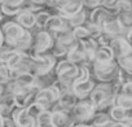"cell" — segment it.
Instances as JSON below:
<instances>
[{
  "label": "cell",
  "instance_id": "obj_1",
  "mask_svg": "<svg viewBox=\"0 0 132 127\" xmlns=\"http://www.w3.org/2000/svg\"><path fill=\"white\" fill-rule=\"evenodd\" d=\"M114 91L111 83H98L89 92L88 99L93 104L96 110H106L110 105H113Z\"/></svg>",
  "mask_w": 132,
  "mask_h": 127
},
{
  "label": "cell",
  "instance_id": "obj_2",
  "mask_svg": "<svg viewBox=\"0 0 132 127\" xmlns=\"http://www.w3.org/2000/svg\"><path fill=\"white\" fill-rule=\"evenodd\" d=\"M96 82L91 78V72L88 66L84 65H79V77L74 81L71 91L74 92V95L77 96L78 100H83L87 99L89 92L95 88Z\"/></svg>",
  "mask_w": 132,
  "mask_h": 127
},
{
  "label": "cell",
  "instance_id": "obj_3",
  "mask_svg": "<svg viewBox=\"0 0 132 127\" xmlns=\"http://www.w3.org/2000/svg\"><path fill=\"white\" fill-rule=\"evenodd\" d=\"M91 66H92L93 77L101 83H110L115 78L117 72H118V65H117L115 60L109 61V62L93 61L91 64Z\"/></svg>",
  "mask_w": 132,
  "mask_h": 127
},
{
  "label": "cell",
  "instance_id": "obj_4",
  "mask_svg": "<svg viewBox=\"0 0 132 127\" xmlns=\"http://www.w3.org/2000/svg\"><path fill=\"white\" fill-rule=\"evenodd\" d=\"M32 34V44H31V49L27 53H44L48 52L51 49V47L54 43V39L51 34H48L44 30H38L36 27H34L32 30H30Z\"/></svg>",
  "mask_w": 132,
  "mask_h": 127
},
{
  "label": "cell",
  "instance_id": "obj_5",
  "mask_svg": "<svg viewBox=\"0 0 132 127\" xmlns=\"http://www.w3.org/2000/svg\"><path fill=\"white\" fill-rule=\"evenodd\" d=\"M34 60V75H43L47 73H51L54 69L56 58L49 53H29Z\"/></svg>",
  "mask_w": 132,
  "mask_h": 127
},
{
  "label": "cell",
  "instance_id": "obj_6",
  "mask_svg": "<svg viewBox=\"0 0 132 127\" xmlns=\"http://www.w3.org/2000/svg\"><path fill=\"white\" fill-rule=\"evenodd\" d=\"M70 112L75 123H87L91 119V117L95 114L96 109L91 102V100L87 97L83 100H78Z\"/></svg>",
  "mask_w": 132,
  "mask_h": 127
},
{
  "label": "cell",
  "instance_id": "obj_7",
  "mask_svg": "<svg viewBox=\"0 0 132 127\" xmlns=\"http://www.w3.org/2000/svg\"><path fill=\"white\" fill-rule=\"evenodd\" d=\"M0 30H2L3 33V38H4V45L8 47V48H12L16 45V43L22 38L25 30L17 25L13 20L8 21V22H4L3 26L0 27Z\"/></svg>",
  "mask_w": 132,
  "mask_h": 127
},
{
  "label": "cell",
  "instance_id": "obj_8",
  "mask_svg": "<svg viewBox=\"0 0 132 127\" xmlns=\"http://www.w3.org/2000/svg\"><path fill=\"white\" fill-rule=\"evenodd\" d=\"M74 118L71 115L70 110L61 109L57 104H54L51 108V122L49 124L52 127H73Z\"/></svg>",
  "mask_w": 132,
  "mask_h": 127
},
{
  "label": "cell",
  "instance_id": "obj_9",
  "mask_svg": "<svg viewBox=\"0 0 132 127\" xmlns=\"http://www.w3.org/2000/svg\"><path fill=\"white\" fill-rule=\"evenodd\" d=\"M58 96H60V90L56 87V84H52L49 87L38 90L36 93H35V100L34 101L43 105L45 109H51L57 102Z\"/></svg>",
  "mask_w": 132,
  "mask_h": 127
},
{
  "label": "cell",
  "instance_id": "obj_10",
  "mask_svg": "<svg viewBox=\"0 0 132 127\" xmlns=\"http://www.w3.org/2000/svg\"><path fill=\"white\" fill-rule=\"evenodd\" d=\"M65 58L68 61H70V62H73V64H75V65L88 66V64L86 61V53H84L83 43L79 42V40H75V43L68 48V52H66V54H65Z\"/></svg>",
  "mask_w": 132,
  "mask_h": 127
},
{
  "label": "cell",
  "instance_id": "obj_11",
  "mask_svg": "<svg viewBox=\"0 0 132 127\" xmlns=\"http://www.w3.org/2000/svg\"><path fill=\"white\" fill-rule=\"evenodd\" d=\"M9 117L13 121L14 127H34L35 126V119L27 113L26 108H14Z\"/></svg>",
  "mask_w": 132,
  "mask_h": 127
},
{
  "label": "cell",
  "instance_id": "obj_12",
  "mask_svg": "<svg viewBox=\"0 0 132 127\" xmlns=\"http://www.w3.org/2000/svg\"><path fill=\"white\" fill-rule=\"evenodd\" d=\"M114 17H115V14L113 12H110L109 9H106V8H104V7L100 5V7H97V8H95V9H92L89 12L88 21L91 23H93V25H96V26H98V27L102 29V26L108 21H110L111 18H114Z\"/></svg>",
  "mask_w": 132,
  "mask_h": 127
},
{
  "label": "cell",
  "instance_id": "obj_13",
  "mask_svg": "<svg viewBox=\"0 0 132 127\" xmlns=\"http://www.w3.org/2000/svg\"><path fill=\"white\" fill-rule=\"evenodd\" d=\"M110 49L114 54V58H119L127 54H132V45L129 42L124 39V36H115L110 43Z\"/></svg>",
  "mask_w": 132,
  "mask_h": 127
},
{
  "label": "cell",
  "instance_id": "obj_14",
  "mask_svg": "<svg viewBox=\"0 0 132 127\" xmlns=\"http://www.w3.org/2000/svg\"><path fill=\"white\" fill-rule=\"evenodd\" d=\"M13 21L20 25L23 30H32L35 27V16H34V12H30V11H20Z\"/></svg>",
  "mask_w": 132,
  "mask_h": 127
},
{
  "label": "cell",
  "instance_id": "obj_15",
  "mask_svg": "<svg viewBox=\"0 0 132 127\" xmlns=\"http://www.w3.org/2000/svg\"><path fill=\"white\" fill-rule=\"evenodd\" d=\"M66 25H68V23H66V21L56 13V14H51V16H49V18L47 20V22H45L43 30L47 31L48 34H51V35L53 36L54 33H57L58 30L63 29Z\"/></svg>",
  "mask_w": 132,
  "mask_h": 127
},
{
  "label": "cell",
  "instance_id": "obj_16",
  "mask_svg": "<svg viewBox=\"0 0 132 127\" xmlns=\"http://www.w3.org/2000/svg\"><path fill=\"white\" fill-rule=\"evenodd\" d=\"M82 9H83V4H82L80 0H69L68 4H66L63 8H61L60 11H57V14L66 21L69 17L74 16L75 13L80 12Z\"/></svg>",
  "mask_w": 132,
  "mask_h": 127
},
{
  "label": "cell",
  "instance_id": "obj_17",
  "mask_svg": "<svg viewBox=\"0 0 132 127\" xmlns=\"http://www.w3.org/2000/svg\"><path fill=\"white\" fill-rule=\"evenodd\" d=\"M66 23H68V22H66ZM53 39H54L56 42L63 44L65 47H68V48L75 43V39H74V36H73L71 27H70L69 25H66L63 29H61V30H58L57 33H54V34H53Z\"/></svg>",
  "mask_w": 132,
  "mask_h": 127
},
{
  "label": "cell",
  "instance_id": "obj_18",
  "mask_svg": "<svg viewBox=\"0 0 132 127\" xmlns=\"http://www.w3.org/2000/svg\"><path fill=\"white\" fill-rule=\"evenodd\" d=\"M78 99L77 96L74 95V92L70 90V91H63V92H60V96L57 99V105L61 108V109H65V110H71L73 106L77 104Z\"/></svg>",
  "mask_w": 132,
  "mask_h": 127
},
{
  "label": "cell",
  "instance_id": "obj_19",
  "mask_svg": "<svg viewBox=\"0 0 132 127\" xmlns=\"http://www.w3.org/2000/svg\"><path fill=\"white\" fill-rule=\"evenodd\" d=\"M102 31H105V33H108L109 35H111V36L115 38V36H122L126 30L122 27L120 22L117 20V16H115L114 18H111L110 21H108V22L102 26Z\"/></svg>",
  "mask_w": 132,
  "mask_h": 127
},
{
  "label": "cell",
  "instance_id": "obj_20",
  "mask_svg": "<svg viewBox=\"0 0 132 127\" xmlns=\"http://www.w3.org/2000/svg\"><path fill=\"white\" fill-rule=\"evenodd\" d=\"M83 43V48H84V53H86V61L88 64V66H91V64L93 62V58H95V52L97 49V43L95 39L92 38H87L84 40H82Z\"/></svg>",
  "mask_w": 132,
  "mask_h": 127
},
{
  "label": "cell",
  "instance_id": "obj_21",
  "mask_svg": "<svg viewBox=\"0 0 132 127\" xmlns=\"http://www.w3.org/2000/svg\"><path fill=\"white\" fill-rule=\"evenodd\" d=\"M31 44H32V34H31L30 30H25L22 38L16 43V45L13 47V49H16L18 52L27 53L31 49Z\"/></svg>",
  "mask_w": 132,
  "mask_h": 127
},
{
  "label": "cell",
  "instance_id": "obj_22",
  "mask_svg": "<svg viewBox=\"0 0 132 127\" xmlns=\"http://www.w3.org/2000/svg\"><path fill=\"white\" fill-rule=\"evenodd\" d=\"M106 113L109 114L111 121H114V122H123L131 114V110L128 112V110H126V109H123V108H120L118 105H110L108 108Z\"/></svg>",
  "mask_w": 132,
  "mask_h": 127
},
{
  "label": "cell",
  "instance_id": "obj_23",
  "mask_svg": "<svg viewBox=\"0 0 132 127\" xmlns=\"http://www.w3.org/2000/svg\"><path fill=\"white\" fill-rule=\"evenodd\" d=\"M115 60L114 58V54L110 49V47L108 45H98L96 52H95V58L93 61H97V62H109V61H113Z\"/></svg>",
  "mask_w": 132,
  "mask_h": 127
},
{
  "label": "cell",
  "instance_id": "obj_24",
  "mask_svg": "<svg viewBox=\"0 0 132 127\" xmlns=\"http://www.w3.org/2000/svg\"><path fill=\"white\" fill-rule=\"evenodd\" d=\"M109 121H110V117H109V114L105 110H96L95 114L91 117V119L87 123H89L92 127H102Z\"/></svg>",
  "mask_w": 132,
  "mask_h": 127
},
{
  "label": "cell",
  "instance_id": "obj_25",
  "mask_svg": "<svg viewBox=\"0 0 132 127\" xmlns=\"http://www.w3.org/2000/svg\"><path fill=\"white\" fill-rule=\"evenodd\" d=\"M87 18H88L87 9H84V8H83L80 12H78V13H75L74 16L69 17L68 20H66V22H68V25H69L71 29H74V27H78V26L84 25V23H86V21H87Z\"/></svg>",
  "mask_w": 132,
  "mask_h": 127
},
{
  "label": "cell",
  "instance_id": "obj_26",
  "mask_svg": "<svg viewBox=\"0 0 132 127\" xmlns=\"http://www.w3.org/2000/svg\"><path fill=\"white\" fill-rule=\"evenodd\" d=\"M113 105H118L126 110H132V97L122 95V93H117L113 97Z\"/></svg>",
  "mask_w": 132,
  "mask_h": 127
},
{
  "label": "cell",
  "instance_id": "obj_27",
  "mask_svg": "<svg viewBox=\"0 0 132 127\" xmlns=\"http://www.w3.org/2000/svg\"><path fill=\"white\" fill-rule=\"evenodd\" d=\"M115 62H117L119 69H122L127 74L132 75V54H127V56L115 58Z\"/></svg>",
  "mask_w": 132,
  "mask_h": 127
},
{
  "label": "cell",
  "instance_id": "obj_28",
  "mask_svg": "<svg viewBox=\"0 0 132 127\" xmlns=\"http://www.w3.org/2000/svg\"><path fill=\"white\" fill-rule=\"evenodd\" d=\"M52 13L49 11H45V9H40L38 12H34V16H35V27L38 30H43L47 20L49 18Z\"/></svg>",
  "mask_w": 132,
  "mask_h": 127
},
{
  "label": "cell",
  "instance_id": "obj_29",
  "mask_svg": "<svg viewBox=\"0 0 132 127\" xmlns=\"http://www.w3.org/2000/svg\"><path fill=\"white\" fill-rule=\"evenodd\" d=\"M14 82H17L21 86L25 87H34V82H35V75L30 74V73H21L18 74L14 79H12Z\"/></svg>",
  "mask_w": 132,
  "mask_h": 127
},
{
  "label": "cell",
  "instance_id": "obj_30",
  "mask_svg": "<svg viewBox=\"0 0 132 127\" xmlns=\"http://www.w3.org/2000/svg\"><path fill=\"white\" fill-rule=\"evenodd\" d=\"M54 58H61V57H65V54H66V52H68V47H65L63 44H61V43H58V42H56L54 40V43H53V45L51 47V49L48 51Z\"/></svg>",
  "mask_w": 132,
  "mask_h": 127
},
{
  "label": "cell",
  "instance_id": "obj_31",
  "mask_svg": "<svg viewBox=\"0 0 132 127\" xmlns=\"http://www.w3.org/2000/svg\"><path fill=\"white\" fill-rule=\"evenodd\" d=\"M129 12H132L131 0H117V3H115V13L117 14L129 13Z\"/></svg>",
  "mask_w": 132,
  "mask_h": 127
},
{
  "label": "cell",
  "instance_id": "obj_32",
  "mask_svg": "<svg viewBox=\"0 0 132 127\" xmlns=\"http://www.w3.org/2000/svg\"><path fill=\"white\" fill-rule=\"evenodd\" d=\"M71 31H73V36H74L75 40L82 42V40H84V39H87V38H91V36H89V33H88V30H87V27H86V25L74 27V29H71Z\"/></svg>",
  "mask_w": 132,
  "mask_h": 127
},
{
  "label": "cell",
  "instance_id": "obj_33",
  "mask_svg": "<svg viewBox=\"0 0 132 127\" xmlns=\"http://www.w3.org/2000/svg\"><path fill=\"white\" fill-rule=\"evenodd\" d=\"M12 81V69L7 64H0V83H8Z\"/></svg>",
  "mask_w": 132,
  "mask_h": 127
},
{
  "label": "cell",
  "instance_id": "obj_34",
  "mask_svg": "<svg viewBox=\"0 0 132 127\" xmlns=\"http://www.w3.org/2000/svg\"><path fill=\"white\" fill-rule=\"evenodd\" d=\"M117 20L120 22V25H122V27H123L124 30L132 29V12L117 14Z\"/></svg>",
  "mask_w": 132,
  "mask_h": 127
},
{
  "label": "cell",
  "instance_id": "obj_35",
  "mask_svg": "<svg viewBox=\"0 0 132 127\" xmlns=\"http://www.w3.org/2000/svg\"><path fill=\"white\" fill-rule=\"evenodd\" d=\"M26 110H27V113L34 118V119H36V117L43 112V110H45V108L43 106V105H40V104H38V102H31L30 105H27L26 106Z\"/></svg>",
  "mask_w": 132,
  "mask_h": 127
},
{
  "label": "cell",
  "instance_id": "obj_36",
  "mask_svg": "<svg viewBox=\"0 0 132 127\" xmlns=\"http://www.w3.org/2000/svg\"><path fill=\"white\" fill-rule=\"evenodd\" d=\"M0 7H2L3 14H4V16H8V17H14V16H16V14L21 11V8H20V7L9 5V4H7V3H3Z\"/></svg>",
  "mask_w": 132,
  "mask_h": 127
},
{
  "label": "cell",
  "instance_id": "obj_37",
  "mask_svg": "<svg viewBox=\"0 0 132 127\" xmlns=\"http://www.w3.org/2000/svg\"><path fill=\"white\" fill-rule=\"evenodd\" d=\"M113 38L114 36H111V35H109L108 33H105V31H101L98 35H97V38L95 39L96 40V43H97V45H110V43H111V40H113Z\"/></svg>",
  "mask_w": 132,
  "mask_h": 127
},
{
  "label": "cell",
  "instance_id": "obj_38",
  "mask_svg": "<svg viewBox=\"0 0 132 127\" xmlns=\"http://www.w3.org/2000/svg\"><path fill=\"white\" fill-rule=\"evenodd\" d=\"M13 53H14V49L3 45L2 48H0V64H7V61L9 60V57Z\"/></svg>",
  "mask_w": 132,
  "mask_h": 127
},
{
  "label": "cell",
  "instance_id": "obj_39",
  "mask_svg": "<svg viewBox=\"0 0 132 127\" xmlns=\"http://www.w3.org/2000/svg\"><path fill=\"white\" fill-rule=\"evenodd\" d=\"M69 0H47V5H49V8L60 11L61 8H63L66 4H68Z\"/></svg>",
  "mask_w": 132,
  "mask_h": 127
},
{
  "label": "cell",
  "instance_id": "obj_40",
  "mask_svg": "<svg viewBox=\"0 0 132 127\" xmlns=\"http://www.w3.org/2000/svg\"><path fill=\"white\" fill-rule=\"evenodd\" d=\"M80 2L83 4V8L89 9V11H92V9L101 5V0H80Z\"/></svg>",
  "mask_w": 132,
  "mask_h": 127
},
{
  "label": "cell",
  "instance_id": "obj_41",
  "mask_svg": "<svg viewBox=\"0 0 132 127\" xmlns=\"http://www.w3.org/2000/svg\"><path fill=\"white\" fill-rule=\"evenodd\" d=\"M118 93H122V95H126V96L132 97V81L123 83V84L120 86V88H119V92H118Z\"/></svg>",
  "mask_w": 132,
  "mask_h": 127
},
{
  "label": "cell",
  "instance_id": "obj_42",
  "mask_svg": "<svg viewBox=\"0 0 132 127\" xmlns=\"http://www.w3.org/2000/svg\"><path fill=\"white\" fill-rule=\"evenodd\" d=\"M115 3H117V0H101V7L109 9L110 12H113L117 16V13H115Z\"/></svg>",
  "mask_w": 132,
  "mask_h": 127
},
{
  "label": "cell",
  "instance_id": "obj_43",
  "mask_svg": "<svg viewBox=\"0 0 132 127\" xmlns=\"http://www.w3.org/2000/svg\"><path fill=\"white\" fill-rule=\"evenodd\" d=\"M102 127H132V124H128V123H126V122H114V121H109L105 126H102Z\"/></svg>",
  "mask_w": 132,
  "mask_h": 127
},
{
  "label": "cell",
  "instance_id": "obj_44",
  "mask_svg": "<svg viewBox=\"0 0 132 127\" xmlns=\"http://www.w3.org/2000/svg\"><path fill=\"white\" fill-rule=\"evenodd\" d=\"M25 2V0H5L4 3L9 4V5H14V7H20L22 3Z\"/></svg>",
  "mask_w": 132,
  "mask_h": 127
},
{
  "label": "cell",
  "instance_id": "obj_45",
  "mask_svg": "<svg viewBox=\"0 0 132 127\" xmlns=\"http://www.w3.org/2000/svg\"><path fill=\"white\" fill-rule=\"evenodd\" d=\"M30 2L35 5H39V7H44L47 5V0H30Z\"/></svg>",
  "mask_w": 132,
  "mask_h": 127
},
{
  "label": "cell",
  "instance_id": "obj_46",
  "mask_svg": "<svg viewBox=\"0 0 132 127\" xmlns=\"http://www.w3.org/2000/svg\"><path fill=\"white\" fill-rule=\"evenodd\" d=\"M73 127H92L89 123H74Z\"/></svg>",
  "mask_w": 132,
  "mask_h": 127
},
{
  "label": "cell",
  "instance_id": "obj_47",
  "mask_svg": "<svg viewBox=\"0 0 132 127\" xmlns=\"http://www.w3.org/2000/svg\"><path fill=\"white\" fill-rule=\"evenodd\" d=\"M4 45V38H3V33H2V30H0V48H2Z\"/></svg>",
  "mask_w": 132,
  "mask_h": 127
},
{
  "label": "cell",
  "instance_id": "obj_48",
  "mask_svg": "<svg viewBox=\"0 0 132 127\" xmlns=\"http://www.w3.org/2000/svg\"><path fill=\"white\" fill-rule=\"evenodd\" d=\"M4 17H5V16L3 14V11H2V7H0V22H2V21L4 20Z\"/></svg>",
  "mask_w": 132,
  "mask_h": 127
},
{
  "label": "cell",
  "instance_id": "obj_49",
  "mask_svg": "<svg viewBox=\"0 0 132 127\" xmlns=\"http://www.w3.org/2000/svg\"><path fill=\"white\" fill-rule=\"evenodd\" d=\"M4 118H5V117H3L2 114H0V127H3V123H4Z\"/></svg>",
  "mask_w": 132,
  "mask_h": 127
},
{
  "label": "cell",
  "instance_id": "obj_50",
  "mask_svg": "<svg viewBox=\"0 0 132 127\" xmlns=\"http://www.w3.org/2000/svg\"><path fill=\"white\" fill-rule=\"evenodd\" d=\"M4 2H5V0H0V5H2V4H3Z\"/></svg>",
  "mask_w": 132,
  "mask_h": 127
},
{
  "label": "cell",
  "instance_id": "obj_51",
  "mask_svg": "<svg viewBox=\"0 0 132 127\" xmlns=\"http://www.w3.org/2000/svg\"><path fill=\"white\" fill-rule=\"evenodd\" d=\"M47 127H52V126H47Z\"/></svg>",
  "mask_w": 132,
  "mask_h": 127
}]
</instances>
